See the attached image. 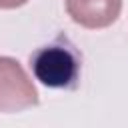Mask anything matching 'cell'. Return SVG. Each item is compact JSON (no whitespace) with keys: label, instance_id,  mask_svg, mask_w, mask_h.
Returning <instances> with one entry per match:
<instances>
[{"label":"cell","instance_id":"1","mask_svg":"<svg viewBox=\"0 0 128 128\" xmlns=\"http://www.w3.org/2000/svg\"><path fill=\"white\" fill-rule=\"evenodd\" d=\"M30 68L36 80L48 88H72L80 76V56L68 44H48L30 56Z\"/></svg>","mask_w":128,"mask_h":128},{"label":"cell","instance_id":"2","mask_svg":"<svg viewBox=\"0 0 128 128\" xmlns=\"http://www.w3.org/2000/svg\"><path fill=\"white\" fill-rule=\"evenodd\" d=\"M38 102V90L22 64L12 56H0V114L22 112Z\"/></svg>","mask_w":128,"mask_h":128},{"label":"cell","instance_id":"3","mask_svg":"<svg viewBox=\"0 0 128 128\" xmlns=\"http://www.w3.org/2000/svg\"><path fill=\"white\" fill-rule=\"evenodd\" d=\"M64 6L72 22L88 30L112 26L122 12V0H64Z\"/></svg>","mask_w":128,"mask_h":128},{"label":"cell","instance_id":"4","mask_svg":"<svg viewBox=\"0 0 128 128\" xmlns=\"http://www.w3.org/2000/svg\"><path fill=\"white\" fill-rule=\"evenodd\" d=\"M28 0H0V10H14L24 6Z\"/></svg>","mask_w":128,"mask_h":128}]
</instances>
